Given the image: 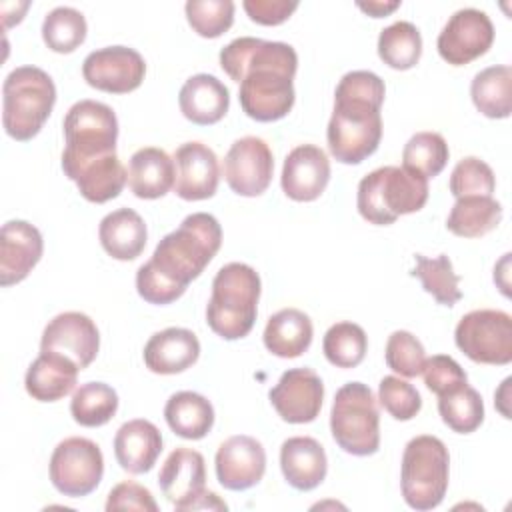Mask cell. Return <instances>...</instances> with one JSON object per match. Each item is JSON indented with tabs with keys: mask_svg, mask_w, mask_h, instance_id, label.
<instances>
[{
	"mask_svg": "<svg viewBox=\"0 0 512 512\" xmlns=\"http://www.w3.org/2000/svg\"><path fill=\"white\" fill-rule=\"evenodd\" d=\"M330 180V160L326 152L314 144L292 148L284 160L280 184L284 194L296 202H312L320 198Z\"/></svg>",
	"mask_w": 512,
	"mask_h": 512,
	"instance_id": "d6986e66",
	"label": "cell"
},
{
	"mask_svg": "<svg viewBox=\"0 0 512 512\" xmlns=\"http://www.w3.org/2000/svg\"><path fill=\"white\" fill-rule=\"evenodd\" d=\"M164 418L176 436L186 440H200L214 426V408L202 394L182 390L168 398L164 406Z\"/></svg>",
	"mask_w": 512,
	"mask_h": 512,
	"instance_id": "4dcf8cb0",
	"label": "cell"
},
{
	"mask_svg": "<svg viewBox=\"0 0 512 512\" xmlns=\"http://www.w3.org/2000/svg\"><path fill=\"white\" fill-rule=\"evenodd\" d=\"M422 376L426 388L436 396H446L468 384L464 368L452 356L446 354H434L432 358H426Z\"/></svg>",
	"mask_w": 512,
	"mask_h": 512,
	"instance_id": "f6af8a7d",
	"label": "cell"
},
{
	"mask_svg": "<svg viewBox=\"0 0 512 512\" xmlns=\"http://www.w3.org/2000/svg\"><path fill=\"white\" fill-rule=\"evenodd\" d=\"M428 178L404 166H380L366 174L356 192V206L364 220L388 226L404 214L424 208Z\"/></svg>",
	"mask_w": 512,
	"mask_h": 512,
	"instance_id": "5b68a950",
	"label": "cell"
},
{
	"mask_svg": "<svg viewBox=\"0 0 512 512\" xmlns=\"http://www.w3.org/2000/svg\"><path fill=\"white\" fill-rule=\"evenodd\" d=\"M454 342L476 364L504 366L512 362V318L504 310L480 308L464 314Z\"/></svg>",
	"mask_w": 512,
	"mask_h": 512,
	"instance_id": "30bf717a",
	"label": "cell"
},
{
	"mask_svg": "<svg viewBox=\"0 0 512 512\" xmlns=\"http://www.w3.org/2000/svg\"><path fill=\"white\" fill-rule=\"evenodd\" d=\"M448 156H450V150L442 134L416 132L404 144L402 166L422 174L424 178H434L444 170Z\"/></svg>",
	"mask_w": 512,
	"mask_h": 512,
	"instance_id": "ab89813d",
	"label": "cell"
},
{
	"mask_svg": "<svg viewBox=\"0 0 512 512\" xmlns=\"http://www.w3.org/2000/svg\"><path fill=\"white\" fill-rule=\"evenodd\" d=\"M334 442L352 456H370L380 448V412L372 390L362 382L338 388L330 410Z\"/></svg>",
	"mask_w": 512,
	"mask_h": 512,
	"instance_id": "ba28073f",
	"label": "cell"
},
{
	"mask_svg": "<svg viewBox=\"0 0 512 512\" xmlns=\"http://www.w3.org/2000/svg\"><path fill=\"white\" fill-rule=\"evenodd\" d=\"M494 42V24L490 16L478 8L456 10L442 32L438 34L436 48L442 60L452 66H464L482 54Z\"/></svg>",
	"mask_w": 512,
	"mask_h": 512,
	"instance_id": "7c38bea8",
	"label": "cell"
},
{
	"mask_svg": "<svg viewBox=\"0 0 512 512\" xmlns=\"http://www.w3.org/2000/svg\"><path fill=\"white\" fill-rule=\"evenodd\" d=\"M438 412L442 416V422L458 434H470L484 422L482 396L476 388L468 384H464L456 392L438 396Z\"/></svg>",
	"mask_w": 512,
	"mask_h": 512,
	"instance_id": "f35d334b",
	"label": "cell"
},
{
	"mask_svg": "<svg viewBox=\"0 0 512 512\" xmlns=\"http://www.w3.org/2000/svg\"><path fill=\"white\" fill-rule=\"evenodd\" d=\"M142 356L150 372L178 374L196 364L200 342L192 330L170 326L148 338Z\"/></svg>",
	"mask_w": 512,
	"mask_h": 512,
	"instance_id": "7402d4cb",
	"label": "cell"
},
{
	"mask_svg": "<svg viewBox=\"0 0 512 512\" xmlns=\"http://www.w3.org/2000/svg\"><path fill=\"white\" fill-rule=\"evenodd\" d=\"M100 348V334L94 320L82 312H62L54 316L40 340V352H60L72 358L78 368H88Z\"/></svg>",
	"mask_w": 512,
	"mask_h": 512,
	"instance_id": "2e32d148",
	"label": "cell"
},
{
	"mask_svg": "<svg viewBox=\"0 0 512 512\" xmlns=\"http://www.w3.org/2000/svg\"><path fill=\"white\" fill-rule=\"evenodd\" d=\"M386 364L392 372L404 376V378H416L422 374L426 352L422 342L408 330H394L388 336L386 352H384Z\"/></svg>",
	"mask_w": 512,
	"mask_h": 512,
	"instance_id": "b9f144b4",
	"label": "cell"
},
{
	"mask_svg": "<svg viewBox=\"0 0 512 512\" xmlns=\"http://www.w3.org/2000/svg\"><path fill=\"white\" fill-rule=\"evenodd\" d=\"M86 38V18L72 6H56L44 16L42 40L58 54L74 52Z\"/></svg>",
	"mask_w": 512,
	"mask_h": 512,
	"instance_id": "74e56055",
	"label": "cell"
},
{
	"mask_svg": "<svg viewBox=\"0 0 512 512\" xmlns=\"http://www.w3.org/2000/svg\"><path fill=\"white\" fill-rule=\"evenodd\" d=\"M314 328L308 314L298 308H282L272 314L264 328V346L278 358H298L312 344Z\"/></svg>",
	"mask_w": 512,
	"mask_h": 512,
	"instance_id": "f546056e",
	"label": "cell"
},
{
	"mask_svg": "<svg viewBox=\"0 0 512 512\" xmlns=\"http://www.w3.org/2000/svg\"><path fill=\"white\" fill-rule=\"evenodd\" d=\"M102 474V450L88 438L70 436L62 440L50 456V482L68 498H80L94 492Z\"/></svg>",
	"mask_w": 512,
	"mask_h": 512,
	"instance_id": "8fae6325",
	"label": "cell"
},
{
	"mask_svg": "<svg viewBox=\"0 0 512 512\" xmlns=\"http://www.w3.org/2000/svg\"><path fill=\"white\" fill-rule=\"evenodd\" d=\"M146 74V62L134 48L106 46L90 52L82 62V76L88 86L108 94L136 90Z\"/></svg>",
	"mask_w": 512,
	"mask_h": 512,
	"instance_id": "4fadbf2b",
	"label": "cell"
},
{
	"mask_svg": "<svg viewBox=\"0 0 512 512\" xmlns=\"http://www.w3.org/2000/svg\"><path fill=\"white\" fill-rule=\"evenodd\" d=\"M356 6L366 12L372 18H382L390 12H394L400 6V0H370V2H356Z\"/></svg>",
	"mask_w": 512,
	"mask_h": 512,
	"instance_id": "c3c4849f",
	"label": "cell"
},
{
	"mask_svg": "<svg viewBox=\"0 0 512 512\" xmlns=\"http://www.w3.org/2000/svg\"><path fill=\"white\" fill-rule=\"evenodd\" d=\"M174 192L182 200H206L216 194L220 180L218 158L202 142H184L174 152Z\"/></svg>",
	"mask_w": 512,
	"mask_h": 512,
	"instance_id": "ac0fdd59",
	"label": "cell"
},
{
	"mask_svg": "<svg viewBox=\"0 0 512 512\" xmlns=\"http://www.w3.org/2000/svg\"><path fill=\"white\" fill-rule=\"evenodd\" d=\"M322 350L326 360L336 368L358 366L368 350V338L360 324L356 322H336L332 324L322 340Z\"/></svg>",
	"mask_w": 512,
	"mask_h": 512,
	"instance_id": "8d00e7d4",
	"label": "cell"
},
{
	"mask_svg": "<svg viewBox=\"0 0 512 512\" xmlns=\"http://www.w3.org/2000/svg\"><path fill=\"white\" fill-rule=\"evenodd\" d=\"M450 456L436 436H414L402 454L400 490L404 502L414 510L436 508L448 490Z\"/></svg>",
	"mask_w": 512,
	"mask_h": 512,
	"instance_id": "52a82bcc",
	"label": "cell"
},
{
	"mask_svg": "<svg viewBox=\"0 0 512 512\" xmlns=\"http://www.w3.org/2000/svg\"><path fill=\"white\" fill-rule=\"evenodd\" d=\"M162 452L160 430L144 418L124 422L114 436V456L130 474L150 472Z\"/></svg>",
	"mask_w": 512,
	"mask_h": 512,
	"instance_id": "603a6c76",
	"label": "cell"
},
{
	"mask_svg": "<svg viewBox=\"0 0 512 512\" xmlns=\"http://www.w3.org/2000/svg\"><path fill=\"white\" fill-rule=\"evenodd\" d=\"M118 410V394L104 382H86L72 394L70 414L76 424L86 428L104 426Z\"/></svg>",
	"mask_w": 512,
	"mask_h": 512,
	"instance_id": "e575fe53",
	"label": "cell"
},
{
	"mask_svg": "<svg viewBox=\"0 0 512 512\" xmlns=\"http://www.w3.org/2000/svg\"><path fill=\"white\" fill-rule=\"evenodd\" d=\"M378 402L396 420H412L422 408L418 390L398 376H384L380 380Z\"/></svg>",
	"mask_w": 512,
	"mask_h": 512,
	"instance_id": "ee69618b",
	"label": "cell"
},
{
	"mask_svg": "<svg viewBox=\"0 0 512 512\" xmlns=\"http://www.w3.org/2000/svg\"><path fill=\"white\" fill-rule=\"evenodd\" d=\"M214 466L220 486L242 492L262 480L266 472V452L256 438L236 434L218 446Z\"/></svg>",
	"mask_w": 512,
	"mask_h": 512,
	"instance_id": "e0dca14e",
	"label": "cell"
},
{
	"mask_svg": "<svg viewBox=\"0 0 512 512\" xmlns=\"http://www.w3.org/2000/svg\"><path fill=\"white\" fill-rule=\"evenodd\" d=\"M56 104V86L38 66L14 68L2 84V124L10 138H34Z\"/></svg>",
	"mask_w": 512,
	"mask_h": 512,
	"instance_id": "8992f818",
	"label": "cell"
},
{
	"mask_svg": "<svg viewBox=\"0 0 512 512\" xmlns=\"http://www.w3.org/2000/svg\"><path fill=\"white\" fill-rule=\"evenodd\" d=\"M378 56L394 70H408L422 56V36L408 20L386 26L378 36Z\"/></svg>",
	"mask_w": 512,
	"mask_h": 512,
	"instance_id": "836d02e7",
	"label": "cell"
},
{
	"mask_svg": "<svg viewBox=\"0 0 512 512\" xmlns=\"http://www.w3.org/2000/svg\"><path fill=\"white\" fill-rule=\"evenodd\" d=\"M176 166L162 148L146 146L136 150L128 162V186L142 200H156L174 188Z\"/></svg>",
	"mask_w": 512,
	"mask_h": 512,
	"instance_id": "83f0119b",
	"label": "cell"
},
{
	"mask_svg": "<svg viewBox=\"0 0 512 512\" xmlns=\"http://www.w3.org/2000/svg\"><path fill=\"white\" fill-rule=\"evenodd\" d=\"M280 468L286 482L308 492L322 484L328 472V460L322 444L310 436H292L280 446Z\"/></svg>",
	"mask_w": 512,
	"mask_h": 512,
	"instance_id": "cb8c5ba5",
	"label": "cell"
},
{
	"mask_svg": "<svg viewBox=\"0 0 512 512\" xmlns=\"http://www.w3.org/2000/svg\"><path fill=\"white\" fill-rule=\"evenodd\" d=\"M146 224L132 208H118L106 214L98 226V238L106 254L116 260H134L146 246Z\"/></svg>",
	"mask_w": 512,
	"mask_h": 512,
	"instance_id": "f1b7e54d",
	"label": "cell"
},
{
	"mask_svg": "<svg viewBox=\"0 0 512 512\" xmlns=\"http://www.w3.org/2000/svg\"><path fill=\"white\" fill-rule=\"evenodd\" d=\"M158 484L176 510H188L206 490L204 456L192 448H174L160 468Z\"/></svg>",
	"mask_w": 512,
	"mask_h": 512,
	"instance_id": "44dd1931",
	"label": "cell"
},
{
	"mask_svg": "<svg viewBox=\"0 0 512 512\" xmlns=\"http://www.w3.org/2000/svg\"><path fill=\"white\" fill-rule=\"evenodd\" d=\"M384 94V80L370 70H352L340 78L326 130L328 150L338 162L360 164L376 152L382 138Z\"/></svg>",
	"mask_w": 512,
	"mask_h": 512,
	"instance_id": "3957f363",
	"label": "cell"
},
{
	"mask_svg": "<svg viewBox=\"0 0 512 512\" xmlns=\"http://www.w3.org/2000/svg\"><path fill=\"white\" fill-rule=\"evenodd\" d=\"M78 364L60 352H40L24 376L26 392L38 402H56L76 386Z\"/></svg>",
	"mask_w": 512,
	"mask_h": 512,
	"instance_id": "484cf974",
	"label": "cell"
},
{
	"mask_svg": "<svg viewBox=\"0 0 512 512\" xmlns=\"http://www.w3.org/2000/svg\"><path fill=\"white\" fill-rule=\"evenodd\" d=\"M220 66L240 84L238 100L248 118L274 122L292 110L298 54L290 44L240 36L220 50Z\"/></svg>",
	"mask_w": 512,
	"mask_h": 512,
	"instance_id": "6da1fadb",
	"label": "cell"
},
{
	"mask_svg": "<svg viewBox=\"0 0 512 512\" xmlns=\"http://www.w3.org/2000/svg\"><path fill=\"white\" fill-rule=\"evenodd\" d=\"M222 244V228L208 212L186 216L166 234L136 272V290L148 304H170L202 274Z\"/></svg>",
	"mask_w": 512,
	"mask_h": 512,
	"instance_id": "7a4b0ae2",
	"label": "cell"
},
{
	"mask_svg": "<svg viewBox=\"0 0 512 512\" xmlns=\"http://www.w3.org/2000/svg\"><path fill=\"white\" fill-rule=\"evenodd\" d=\"M448 186L454 198L492 196L496 188V178L492 168L484 160L476 156H466L454 166Z\"/></svg>",
	"mask_w": 512,
	"mask_h": 512,
	"instance_id": "7bdbcfd3",
	"label": "cell"
},
{
	"mask_svg": "<svg viewBox=\"0 0 512 512\" xmlns=\"http://www.w3.org/2000/svg\"><path fill=\"white\" fill-rule=\"evenodd\" d=\"M42 234L26 220H10L0 232V286L22 282L40 262Z\"/></svg>",
	"mask_w": 512,
	"mask_h": 512,
	"instance_id": "ffe728a7",
	"label": "cell"
},
{
	"mask_svg": "<svg viewBox=\"0 0 512 512\" xmlns=\"http://www.w3.org/2000/svg\"><path fill=\"white\" fill-rule=\"evenodd\" d=\"M414 260L416 268L412 270V276L422 282V288L432 294L438 304L454 306L462 298V292L458 288L460 276L454 272L452 262L446 254H438L436 258L416 254Z\"/></svg>",
	"mask_w": 512,
	"mask_h": 512,
	"instance_id": "d590c367",
	"label": "cell"
},
{
	"mask_svg": "<svg viewBox=\"0 0 512 512\" xmlns=\"http://www.w3.org/2000/svg\"><path fill=\"white\" fill-rule=\"evenodd\" d=\"M106 510H144V512H156L158 504L152 496V492L138 482L124 480L116 484L106 500Z\"/></svg>",
	"mask_w": 512,
	"mask_h": 512,
	"instance_id": "bcb514c9",
	"label": "cell"
},
{
	"mask_svg": "<svg viewBox=\"0 0 512 512\" xmlns=\"http://www.w3.org/2000/svg\"><path fill=\"white\" fill-rule=\"evenodd\" d=\"M274 172L270 146L258 136H242L224 156V178L238 196L254 198L266 192Z\"/></svg>",
	"mask_w": 512,
	"mask_h": 512,
	"instance_id": "5bb4252c",
	"label": "cell"
},
{
	"mask_svg": "<svg viewBox=\"0 0 512 512\" xmlns=\"http://www.w3.org/2000/svg\"><path fill=\"white\" fill-rule=\"evenodd\" d=\"M260 276L244 262L224 264L212 280V296L206 306V322L224 340L248 336L256 322Z\"/></svg>",
	"mask_w": 512,
	"mask_h": 512,
	"instance_id": "277c9868",
	"label": "cell"
},
{
	"mask_svg": "<svg viewBox=\"0 0 512 512\" xmlns=\"http://www.w3.org/2000/svg\"><path fill=\"white\" fill-rule=\"evenodd\" d=\"M470 96L486 118H508L512 112V68L498 64L480 70L470 84Z\"/></svg>",
	"mask_w": 512,
	"mask_h": 512,
	"instance_id": "d6a6232c",
	"label": "cell"
},
{
	"mask_svg": "<svg viewBox=\"0 0 512 512\" xmlns=\"http://www.w3.org/2000/svg\"><path fill=\"white\" fill-rule=\"evenodd\" d=\"M66 146L62 168L116 152L118 120L114 110L98 100H80L70 106L62 122Z\"/></svg>",
	"mask_w": 512,
	"mask_h": 512,
	"instance_id": "9c48e42d",
	"label": "cell"
},
{
	"mask_svg": "<svg viewBox=\"0 0 512 512\" xmlns=\"http://www.w3.org/2000/svg\"><path fill=\"white\" fill-rule=\"evenodd\" d=\"M502 220V204L492 196L456 198L446 228L460 238H480L492 232Z\"/></svg>",
	"mask_w": 512,
	"mask_h": 512,
	"instance_id": "1f68e13d",
	"label": "cell"
},
{
	"mask_svg": "<svg viewBox=\"0 0 512 512\" xmlns=\"http://www.w3.org/2000/svg\"><path fill=\"white\" fill-rule=\"evenodd\" d=\"M184 10L188 24L202 38H218L234 22L232 0H188Z\"/></svg>",
	"mask_w": 512,
	"mask_h": 512,
	"instance_id": "60d3db41",
	"label": "cell"
},
{
	"mask_svg": "<svg viewBox=\"0 0 512 512\" xmlns=\"http://www.w3.org/2000/svg\"><path fill=\"white\" fill-rule=\"evenodd\" d=\"M246 14L252 22L262 26H278L286 22L298 8L296 0H244Z\"/></svg>",
	"mask_w": 512,
	"mask_h": 512,
	"instance_id": "7dc6e473",
	"label": "cell"
},
{
	"mask_svg": "<svg viewBox=\"0 0 512 512\" xmlns=\"http://www.w3.org/2000/svg\"><path fill=\"white\" fill-rule=\"evenodd\" d=\"M62 170L66 178L78 186V192L94 204H104L116 198L128 180V172L118 160L116 152L88 162L64 166Z\"/></svg>",
	"mask_w": 512,
	"mask_h": 512,
	"instance_id": "d4e9b609",
	"label": "cell"
},
{
	"mask_svg": "<svg viewBox=\"0 0 512 512\" xmlns=\"http://www.w3.org/2000/svg\"><path fill=\"white\" fill-rule=\"evenodd\" d=\"M178 104L186 120L208 126L222 120L228 112L230 92L216 76L194 74L182 84Z\"/></svg>",
	"mask_w": 512,
	"mask_h": 512,
	"instance_id": "4316f807",
	"label": "cell"
},
{
	"mask_svg": "<svg viewBox=\"0 0 512 512\" xmlns=\"http://www.w3.org/2000/svg\"><path fill=\"white\" fill-rule=\"evenodd\" d=\"M268 398L284 422L308 424L320 414L324 384L312 368H290L268 392Z\"/></svg>",
	"mask_w": 512,
	"mask_h": 512,
	"instance_id": "9a60e30c",
	"label": "cell"
}]
</instances>
